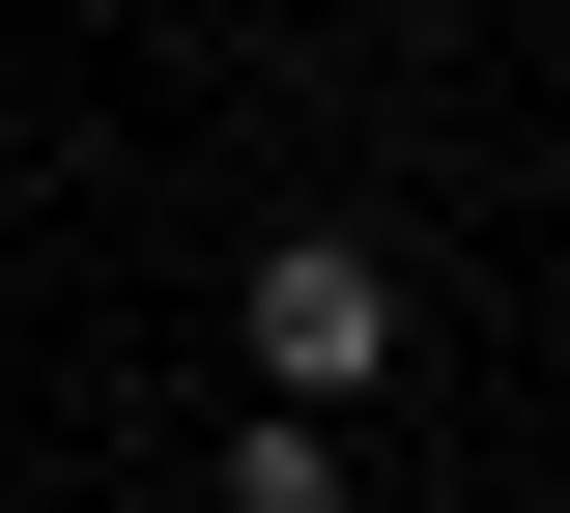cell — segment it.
I'll list each match as a JSON object with an SVG mask.
<instances>
[{"instance_id": "7a4b0ae2", "label": "cell", "mask_w": 570, "mask_h": 513, "mask_svg": "<svg viewBox=\"0 0 570 513\" xmlns=\"http://www.w3.org/2000/svg\"><path fill=\"white\" fill-rule=\"evenodd\" d=\"M200 513H343V428H314V399H257V428L200 456Z\"/></svg>"}, {"instance_id": "6da1fadb", "label": "cell", "mask_w": 570, "mask_h": 513, "mask_svg": "<svg viewBox=\"0 0 570 513\" xmlns=\"http://www.w3.org/2000/svg\"><path fill=\"white\" fill-rule=\"evenodd\" d=\"M371 371H400V257H371V228H285V257H257V399L343 428Z\"/></svg>"}]
</instances>
